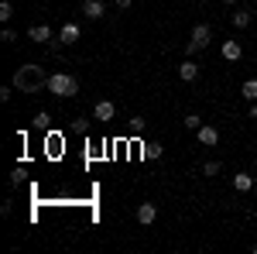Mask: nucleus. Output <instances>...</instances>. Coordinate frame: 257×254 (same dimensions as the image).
Masks as SVG:
<instances>
[{
    "label": "nucleus",
    "mask_w": 257,
    "mask_h": 254,
    "mask_svg": "<svg viewBox=\"0 0 257 254\" xmlns=\"http://www.w3.org/2000/svg\"><path fill=\"white\" fill-rule=\"evenodd\" d=\"M45 155H52V158L62 155V134H48L45 137Z\"/></svg>",
    "instance_id": "13"
},
{
    "label": "nucleus",
    "mask_w": 257,
    "mask_h": 254,
    "mask_svg": "<svg viewBox=\"0 0 257 254\" xmlns=\"http://www.w3.org/2000/svg\"><path fill=\"white\" fill-rule=\"evenodd\" d=\"M233 189H237V193H250V189H254V176H250V172H237V176H233Z\"/></svg>",
    "instance_id": "11"
},
{
    "label": "nucleus",
    "mask_w": 257,
    "mask_h": 254,
    "mask_svg": "<svg viewBox=\"0 0 257 254\" xmlns=\"http://www.w3.org/2000/svg\"><path fill=\"white\" fill-rule=\"evenodd\" d=\"M233 28H240V31H243V28H247V24H250V11H233Z\"/></svg>",
    "instance_id": "16"
},
{
    "label": "nucleus",
    "mask_w": 257,
    "mask_h": 254,
    "mask_svg": "<svg viewBox=\"0 0 257 254\" xmlns=\"http://www.w3.org/2000/svg\"><path fill=\"white\" fill-rule=\"evenodd\" d=\"M240 55H243V48H240V41H237V38L223 41V59H226V62H237Z\"/></svg>",
    "instance_id": "10"
},
{
    "label": "nucleus",
    "mask_w": 257,
    "mask_h": 254,
    "mask_svg": "<svg viewBox=\"0 0 257 254\" xmlns=\"http://www.w3.org/2000/svg\"><path fill=\"white\" fill-rule=\"evenodd\" d=\"M48 93H55V97H76L79 93V82H76V76H69V72H55V76H48Z\"/></svg>",
    "instance_id": "2"
},
{
    "label": "nucleus",
    "mask_w": 257,
    "mask_h": 254,
    "mask_svg": "<svg viewBox=\"0 0 257 254\" xmlns=\"http://www.w3.org/2000/svg\"><path fill=\"white\" fill-rule=\"evenodd\" d=\"M113 114H117L113 100H96V107H93V117L96 120H113Z\"/></svg>",
    "instance_id": "7"
},
{
    "label": "nucleus",
    "mask_w": 257,
    "mask_h": 254,
    "mask_svg": "<svg viewBox=\"0 0 257 254\" xmlns=\"http://www.w3.org/2000/svg\"><path fill=\"white\" fill-rule=\"evenodd\" d=\"M178 79H182V82H196L199 79V65L192 59H185L182 65H178Z\"/></svg>",
    "instance_id": "9"
},
{
    "label": "nucleus",
    "mask_w": 257,
    "mask_h": 254,
    "mask_svg": "<svg viewBox=\"0 0 257 254\" xmlns=\"http://www.w3.org/2000/svg\"><path fill=\"white\" fill-rule=\"evenodd\" d=\"M240 97H243V100H250V103H254V100H257V79H247V82L240 86Z\"/></svg>",
    "instance_id": "14"
},
{
    "label": "nucleus",
    "mask_w": 257,
    "mask_h": 254,
    "mask_svg": "<svg viewBox=\"0 0 257 254\" xmlns=\"http://www.w3.org/2000/svg\"><path fill=\"white\" fill-rule=\"evenodd\" d=\"M165 155V148H161L158 141H151V144H144V158H148V161H155V158H161Z\"/></svg>",
    "instance_id": "15"
},
{
    "label": "nucleus",
    "mask_w": 257,
    "mask_h": 254,
    "mask_svg": "<svg viewBox=\"0 0 257 254\" xmlns=\"http://www.w3.org/2000/svg\"><path fill=\"white\" fill-rule=\"evenodd\" d=\"M79 38H82L79 24H72V21H65V24H62V31H59V41H62V45H76Z\"/></svg>",
    "instance_id": "5"
},
{
    "label": "nucleus",
    "mask_w": 257,
    "mask_h": 254,
    "mask_svg": "<svg viewBox=\"0 0 257 254\" xmlns=\"http://www.w3.org/2000/svg\"><path fill=\"white\" fill-rule=\"evenodd\" d=\"M155 220H158V203H141L138 206V223L148 227V223H155Z\"/></svg>",
    "instance_id": "8"
},
{
    "label": "nucleus",
    "mask_w": 257,
    "mask_h": 254,
    "mask_svg": "<svg viewBox=\"0 0 257 254\" xmlns=\"http://www.w3.org/2000/svg\"><path fill=\"white\" fill-rule=\"evenodd\" d=\"M48 120H52L48 114H38V117H35V127H41V131H45V127H48Z\"/></svg>",
    "instance_id": "23"
},
{
    "label": "nucleus",
    "mask_w": 257,
    "mask_h": 254,
    "mask_svg": "<svg viewBox=\"0 0 257 254\" xmlns=\"http://www.w3.org/2000/svg\"><path fill=\"white\" fill-rule=\"evenodd\" d=\"M185 127H189V131H199V127H202V117H199V114H185Z\"/></svg>",
    "instance_id": "19"
},
{
    "label": "nucleus",
    "mask_w": 257,
    "mask_h": 254,
    "mask_svg": "<svg viewBox=\"0 0 257 254\" xmlns=\"http://www.w3.org/2000/svg\"><path fill=\"white\" fill-rule=\"evenodd\" d=\"M14 90H21V93H41V90H48V72L41 69V65H35V62H24L18 72H14Z\"/></svg>",
    "instance_id": "1"
},
{
    "label": "nucleus",
    "mask_w": 257,
    "mask_h": 254,
    "mask_svg": "<svg viewBox=\"0 0 257 254\" xmlns=\"http://www.w3.org/2000/svg\"><path fill=\"white\" fill-rule=\"evenodd\" d=\"M0 41H7V45H14V41H18V35H14L11 28H4V31H0Z\"/></svg>",
    "instance_id": "22"
},
{
    "label": "nucleus",
    "mask_w": 257,
    "mask_h": 254,
    "mask_svg": "<svg viewBox=\"0 0 257 254\" xmlns=\"http://www.w3.org/2000/svg\"><path fill=\"white\" fill-rule=\"evenodd\" d=\"M72 131H76V134H86V131H89V120H72Z\"/></svg>",
    "instance_id": "21"
},
{
    "label": "nucleus",
    "mask_w": 257,
    "mask_h": 254,
    "mask_svg": "<svg viewBox=\"0 0 257 254\" xmlns=\"http://www.w3.org/2000/svg\"><path fill=\"white\" fill-rule=\"evenodd\" d=\"M209 38H213V28H209V24H196V28H192V35H189V45H185V55L202 52V48L209 45Z\"/></svg>",
    "instance_id": "3"
},
{
    "label": "nucleus",
    "mask_w": 257,
    "mask_h": 254,
    "mask_svg": "<svg viewBox=\"0 0 257 254\" xmlns=\"http://www.w3.org/2000/svg\"><path fill=\"white\" fill-rule=\"evenodd\" d=\"M196 137H199V144H206V148H213V144H219V131L213 127V124H202L196 131Z\"/></svg>",
    "instance_id": "6"
},
{
    "label": "nucleus",
    "mask_w": 257,
    "mask_h": 254,
    "mask_svg": "<svg viewBox=\"0 0 257 254\" xmlns=\"http://www.w3.org/2000/svg\"><path fill=\"white\" fill-rule=\"evenodd\" d=\"M223 4H240V0H223Z\"/></svg>",
    "instance_id": "26"
},
{
    "label": "nucleus",
    "mask_w": 257,
    "mask_h": 254,
    "mask_svg": "<svg viewBox=\"0 0 257 254\" xmlns=\"http://www.w3.org/2000/svg\"><path fill=\"white\" fill-rule=\"evenodd\" d=\"M11 18H14V4H11V0H0V21L7 24Z\"/></svg>",
    "instance_id": "18"
},
{
    "label": "nucleus",
    "mask_w": 257,
    "mask_h": 254,
    "mask_svg": "<svg viewBox=\"0 0 257 254\" xmlns=\"http://www.w3.org/2000/svg\"><path fill=\"white\" fill-rule=\"evenodd\" d=\"M28 38L35 41V45H48V48H52V45H55V31H52L48 24H31V28H28Z\"/></svg>",
    "instance_id": "4"
},
{
    "label": "nucleus",
    "mask_w": 257,
    "mask_h": 254,
    "mask_svg": "<svg viewBox=\"0 0 257 254\" xmlns=\"http://www.w3.org/2000/svg\"><path fill=\"white\" fill-rule=\"evenodd\" d=\"M202 172H206V176H219V172H223V165H219V161H206V165H202Z\"/></svg>",
    "instance_id": "20"
},
{
    "label": "nucleus",
    "mask_w": 257,
    "mask_h": 254,
    "mask_svg": "<svg viewBox=\"0 0 257 254\" xmlns=\"http://www.w3.org/2000/svg\"><path fill=\"white\" fill-rule=\"evenodd\" d=\"M127 127H131V137H138V134H144L148 120H144V117H131V124H127Z\"/></svg>",
    "instance_id": "17"
},
{
    "label": "nucleus",
    "mask_w": 257,
    "mask_h": 254,
    "mask_svg": "<svg viewBox=\"0 0 257 254\" xmlns=\"http://www.w3.org/2000/svg\"><path fill=\"white\" fill-rule=\"evenodd\" d=\"M113 4H117L120 11H127V7H131V4H134V0H113Z\"/></svg>",
    "instance_id": "24"
},
{
    "label": "nucleus",
    "mask_w": 257,
    "mask_h": 254,
    "mask_svg": "<svg viewBox=\"0 0 257 254\" xmlns=\"http://www.w3.org/2000/svg\"><path fill=\"white\" fill-rule=\"evenodd\" d=\"M103 11H106V7H103L99 0H86V4H82V14H86L89 21H99V18H103Z\"/></svg>",
    "instance_id": "12"
},
{
    "label": "nucleus",
    "mask_w": 257,
    "mask_h": 254,
    "mask_svg": "<svg viewBox=\"0 0 257 254\" xmlns=\"http://www.w3.org/2000/svg\"><path fill=\"white\" fill-rule=\"evenodd\" d=\"M250 117H254V120H257V100H254V107H250Z\"/></svg>",
    "instance_id": "25"
}]
</instances>
